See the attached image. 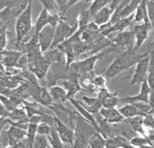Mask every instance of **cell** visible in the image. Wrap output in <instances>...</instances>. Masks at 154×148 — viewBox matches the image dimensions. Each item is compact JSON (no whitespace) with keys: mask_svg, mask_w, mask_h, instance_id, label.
<instances>
[{"mask_svg":"<svg viewBox=\"0 0 154 148\" xmlns=\"http://www.w3.org/2000/svg\"><path fill=\"white\" fill-rule=\"evenodd\" d=\"M149 53L150 52L140 54L138 53V51L135 50V48L119 53L113 62L106 68V70L104 73V76L106 77V79L116 77L124 71L137 65L142 58L149 55Z\"/></svg>","mask_w":154,"mask_h":148,"instance_id":"obj_1","label":"cell"},{"mask_svg":"<svg viewBox=\"0 0 154 148\" xmlns=\"http://www.w3.org/2000/svg\"><path fill=\"white\" fill-rule=\"evenodd\" d=\"M32 1H28L26 8L22 11L20 15L16 17L15 20V36L16 43L20 44L23 38L30 32L32 28Z\"/></svg>","mask_w":154,"mask_h":148,"instance_id":"obj_2","label":"cell"},{"mask_svg":"<svg viewBox=\"0 0 154 148\" xmlns=\"http://www.w3.org/2000/svg\"><path fill=\"white\" fill-rule=\"evenodd\" d=\"M106 53H107V52H103L97 53L95 55H91V56L85 58L84 60L80 61H74L69 68V70L73 74H75L79 77L93 73L97 61L103 57Z\"/></svg>","mask_w":154,"mask_h":148,"instance_id":"obj_3","label":"cell"},{"mask_svg":"<svg viewBox=\"0 0 154 148\" xmlns=\"http://www.w3.org/2000/svg\"><path fill=\"white\" fill-rule=\"evenodd\" d=\"M78 30H79V24H78L77 20L73 25H70L66 22L65 17L61 18L60 23L56 28L54 40H53V44L51 49L53 50L55 48H58L60 44L72 37L78 32Z\"/></svg>","mask_w":154,"mask_h":148,"instance_id":"obj_4","label":"cell"},{"mask_svg":"<svg viewBox=\"0 0 154 148\" xmlns=\"http://www.w3.org/2000/svg\"><path fill=\"white\" fill-rule=\"evenodd\" d=\"M112 48L114 50L119 51V53L135 48L136 40L133 30H126L119 32L116 37L111 40Z\"/></svg>","mask_w":154,"mask_h":148,"instance_id":"obj_5","label":"cell"},{"mask_svg":"<svg viewBox=\"0 0 154 148\" xmlns=\"http://www.w3.org/2000/svg\"><path fill=\"white\" fill-rule=\"evenodd\" d=\"M50 110H53V112L55 114V117L58 120H60L61 122L68 125L69 127L74 130L75 128V122H76V114L70 110L66 108L62 104L60 103H54L53 105L49 107Z\"/></svg>","mask_w":154,"mask_h":148,"instance_id":"obj_6","label":"cell"},{"mask_svg":"<svg viewBox=\"0 0 154 148\" xmlns=\"http://www.w3.org/2000/svg\"><path fill=\"white\" fill-rule=\"evenodd\" d=\"M149 67V55L144 56L136 65L135 72L131 80V85H141L148 79Z\"/></svg>","mask_w":154,"mask_h":148,"instance_id":"obj_7","label":"cell"},{"mask_svg":"<svg viewBox=\"0 0 154 148\" xmlns=\"http://www.w3.org/2000/svg\"><path fill=\"white\" fill-rule=\"evenodd\" d=\"M55 28H53L52 26L48 25L38 35L39 45L43 54L47 53L52 48L55 35Z\"/></svg>","mask_w":154,"mask_h":148,"instance_id":"obj_8","label":"cell"},{"mask_svg":"<svg viewBox=\"0 0 154 148\" xmlns=\"http://www.w3.org/2000/svg\"><path fill=\"white\" fill-rule=\"evenodd\" d=\"M120 1H111V3L103 8L93 19V22L99 28L107 24L110 22L114 11L116 9Z\"/></svg>","mask_w":154,"mask_h":148,"instance_id":"obj_9","label":"cell"},{"mask_svg":"<svg viewBox=\"0 0 154 148\" xmlns=\"http://www.w3.org/2000/svg\"><path fill=\"white\" fill-rule=\"evenodd\" d=\"M54 126L58 132L63 143L68 144L69 146H71L73 147L74 144V138H75L74 130L69 127L68 125H66L63 122H61V121L58 120L56 117L55 121H54Z\"/></svg>","mask_w":154,"mask_h":148,"instance_id":"obj_10","label":"cell"},{"mask_svg":"<svg viewBox=\"0 0 154 148\" xmlns=\"http://www.w3.org/2000/svg\"><path fill=\"white\" fill-rule=\"evenodd\" d=\"M152 26L151 23H143L141 24L135 26L133 29L134 35H135V40H136V45H135V50L139 51L141 48L143 44L146 41L149 37V32L152 30Z\"/></svg>","mask_w":154,"mask_h":148,"instance_id":"obj_11","label":"cell"},{"mask_svg":"<svg viewBox=\"0 0 154 148\" xmlns=\"http://www.w3.org/2000/svg\"><path fill=\"white\" fill-rule=\"evenodd\" d=\"M69 101L71 102V104L74 106V108L77 110L78 113H79V115L81 116L82 118H83L84 120L86 121L91 126H93L94 128L95 129L96 132H99V133H100V129H99V124L97 122V119H96L95 117L94 116V114L90 113V112L87 110V109H86L79 101L75 100L74 98H71V99H69Z\"/></svg>","mask_w":154,"mask_h":148,"instance_id":"obj_12","label":"cell"},{"mask_svg":"<svg viewBox=\"0 0 154 148\" xmlns=\"http://www.w3.org/2000/svg\"><path fill=\"white\" fill-rule=\"evenodd\" d=\"M24 53L20 51L5 49L1 52V65L5 68H15L18 60Z\"/></svg>","mask_w":154,"mask_h":148,"instance_id":"obj_13","label":"cell"},{"mask_svg":"<svg viewBox=\"0 0 154 148\" xmlns=\"http://www.w3.org/2000/svg\"><path fill=\"white\" fill-rule=\"evenodd\" d=\"M61 85L63 86V88L65 89L68 94L69 100L71 98H74V96L77 93L82 90H85L82 87L80 81H79V76L73 74L69 78L68 80H64L61 82Z\"/></svg>","mask_w":154,"mask_h":148,"instance_id":"obj_14","label":"cell"},{"mask_svg":"<svg viewBox=\"0 0 154 148\" xmlns=\"http://www.w3.org/2000/svg\"><path fill=\"white\" fill-rule=\"evenodd\" d=\"M149 99H150V88L148 80H145L140 85V90L138 94L122 98V100L128 103L143 102L147 104H149Z\"/></svg>","mask_w":154,"mask_h":148,"instance_id":"obj_15","label":"cell"},{"mask_svg":"<svg viewBox=\"0 0 154 148\" xmlns=\"http://www.w3.org/2000/svg\"><path fill=\"white\" fill-rule=\"evenodd\" d=\"M99 113L109 124H117L125 120L124 116L119 112V109L102 108Z\"/></svg>","mask_w":154,"mask_h":148,"instance_id":"obj_16","label":"cell"},{"mask_svg":"<svg viewBox=\"0 0 154 148\" xmlns=\"http://www.w3.org/2000/svg\"><path fill=\"white\" fill-rule=\"evenodd\" d=\"M6 134L8 139V146H15L23 138H27V131L14 125H10L6 131Z\"/></svg>","mask_w":154,"mask_h":148,"instance_id":"obj_17","label":"cell"},{"mask_svg":"<svg viewBox=\"0 0 154 148\" xmlns=\"http://www.w3.org/2000/svg\"><path fill=\"white\" fill-rule=\"evenodd\" d=\"M25 78L17 75L1 76V87L6 89H15L25 82Z\"/></svg>","mask_w":154,"mask_h":148,"instance_id":"obj_18","label":"cell"},{"mask_svg":"<svg viewBox=\"0 0 154 148\" xmlns=\"http://www.w3.org/2000/svg\"><path fill=\"white\" fill-rule=\"evenodd\" d=\"M82 100L87 105V107L86 108L92 114L99 113L100 110L103 108V104L104 101L103 99L98 95L96 98H89L86 96H83L82 98Z\"/></svg>","mask_w":154,"mask_h":148,"instance_id":"obj_19","label":"cell"},{"mask_svg":"<svg viewBox=\"0 0 154 148\" xmlns=\"http://www.w3.org/2000/svg\"><path fill=\"white\" fill-rule=\"evenodd\" d=\"M49 23H50V14L46 9L43 8L35 21L34 34L38 36L41 31L43 30L46 26L49 25Z\"/></svg>","mask_w":154,"mask_h":148,"instance_id":"obj_20","label":"cell"},{"mask_svg":"<svg viewBox=\"0 0 154 148\" xmlns=\"http://www.w3.org/2000/svg\"><path fill=\"white\" fill-rule=\"evenodd\" d=\"M49 93L54 103H64L69 100L67 92L64 88L58 86H53L49 88Z\"/></svg>","mask_w":154,"mask_h":148,"instance_id":"obj_21","label":"cell"},{"mask_svg":"<svg viewBox=\"0 0 154 148\" xmlns=\"http://www.w3.org/2000/svg\"><path fill=\"white\" fill-rule=\"evenodd\" d=\"M126 121L134 132L140 134L144 137H147V134L144 126V117L137 116L135 118H128Z\"/></svg>","mask_w":154,"mask_h":148,"instance_id":"obj_22","label":"cell"},{"mask_svg":"<svg viewBox=\"0 0 154 148\" xmlns=\"http://www.w3.org/2000/svg\"><path fill=\"white\" fill-rule=\"evenodd\" d=\"M150 23L147 11V1L142 0L134 14V23Z\"/></svg>","mask_w":154,"mask_h":148,"instance_id":"obj_23","label":"cell"},{"mask_svg":"<svg viewBox=\"0 0 154 148\" xmlns=\"http://www.w3.org/2000/svg\"><path fill=\"white\" fill-rule=\"evenodd\" d=\"M119 110L125 119L135 118L137 116H141V117L145 116V114L142 113L139 109L136 107L133 104H130V103L123 105L121 108L119 109Z\"/></svg>","mask_w":154,"mask_h":148,"instance_id":"obj_24","label":"cell"},{"mask_svg":"<svg viewBox=\"0 0 154 148\" xmlns=\"http://www.w3.org/2000/svg\"><path fill=\"white\" fill-rule=\"evenodd\" d=\"M106 139L99 132H94L88 138V146L91 148H105Z\"/></svg>","mask_w":154,"mask_h":148,"instance_id":"obj_25","label":"cell"},{"mask_svg":"<svg viewBox=\"0 0 154 148\" xmlns=\"http://www.w3.org/2000/svg\"><path fill=\"white\" fill-rule=\"evenodd\" d=\"M47 138L51 148H63V142L61 141V137L54 125L52 126L50 134L47 136Z\"/></svg>","mask_w":154,"mask_h":148,"instance_id":"obj_26","label":"cell"},{"mask_svg":"<svg viewBox=\"0 0 154 148\" xmlns=\"http://www.w3.org/2000/svg\"><path fill=\"white\" fill-rule=\"evenodd\" d=\"M111 3V0H94L92 1L91 7L89 8L90 13H91V18L94 19L98 13L103 8L106 7Z\"/></svg>","mask_w":154,"mask_h":148,"instance_id":"obj_27","label":"cell"},{"mask_svg":"<svg viewBox=\"0 0 154 148\" xmlns=\"http://www.w3.org/2000/svg\"><path fill=\"white\" fill-rule=\"evenodd\" d=\"M141 1L139 0H132L130 1L128 4L125 6V8L123 9L121 13V19H125V18H128L134 15V12H136L138 6L140 5Z\"/></svg>","mask_w":154,"mask_h":148,"instance_id":"obj_28","label":"cell"},{"mask_svg":"<svg viewBox=\"0 0 154 148\" xmlns=\"http://www.w3.org/2000/svg\"><path fill=\"white\" fill-rule=\"evenodd\" d=\"M79 2V0H57V3L59 8V15H61V17H65L67 11Z\"/></svg>","mask_w":154,"mask_h":148,"instance_id":"obj_29","label":"cell"},{"mask_svg":"<svg viewBox=\"0 0 154 148\" xmlns=\"http://www.w3.org/2000/svg\"><path fill=\"white\" fill-rule=\"evenodd\" d=\"M91 19H92V18H91L89 8L88 9H85V8L82 9L80 14H79V17L77 18V22H78V24H79V29L85 28V27L88 25L89 23H91L90 22Z\"/></svg>","mask_w":154,"mask_h":148,"instance_id":"obj_30","label":"cell"},{"mask_svg":"<svg viewBox=\"0 0 154 148\" xmlns=\"http://www.w3.org/2000/svg\"><path fill=\"white\" fill-rule=\"evenodd\" d=\"M119 98L117 96V93H111L107 98L104 100L103 104V108L106 109H111V108H116V105H118Z\"/></svg>","mask_w":154,"mask_h":148,"instance_id":"obj_31","label":"cell"},{"mask_svg":"<svg viewBox=\"0 0 154 148\" xmlns=\"http://www.w3.org/2000/svg\"><path fill=\"white\" fill-rule=\"evenodd\" d=\"M41 3L43 5V8L48 11V13L51 15L54 14H59V8L57 1L53 0H47V1H41Z\"/></svg>","mask_w":154,"mask_h":148,"instance_id":"obj_32","label":"cell"},{"mask_svg":"<svg viewBox=\"0 0 154 148\" xmlns=\"http://www.w3.org/2000/svg\"><path fill=\"white\" fill-rule=\"evenodd\" d=\"M130 143L131 145L135 146L137 147H142L144 146L152 145L151 142L149 139L148 137H144V136H137V137H133L132 138L130 139Z\"/></svg>","mask_w":154,"mask_h":148,"instance_id":"obj_33","label":"cell"},{"mask_svg":"<svg viewBox=\"0 0 154 148\" xmlns=\"http://www.w3.org/2000/svg\"><path fill=\"white\" fill-rule=\"evenodd\" d=\"M8 24H1L0 31V50L3 52L6 49L8 44Z\"/></svg>","mask_w":154,"mask_h":148,"instance_id":"obj_34","label":"cell"},{"mask_svg":"<svg viewBox=\"0 0 154 148\" xmlns=\"http://www.w3.org/2000/svg\"><path fill=\"white\" fill-rule=\"evenodd\" d=\"M49 144L47 136L39 135L37 134L33 143L32 148H48Z\"/></svg>","mask_w":154,"mask_h":148,"instance_id":"obj_35","label":"cell"},{"mask_svg":"<svg viewBox=\"0 0 154 148\" xmlns=\"http://www.w3.org/2000/svg\"><path fill=\"white\" fill-rule=\"evenodd\" d=\"M52 126L46 122H41L38 124L37 127V134L39 135L43 136H48L51 133V130H52Z\"/></svg>","mask_w":154,"mask_h":148,"instance_id":"obj_36","label":"cell"},{"mask_svg":"<svg viewBox=\"0 0 154 148\" xmlns=\"http://www.w3.org/2000/svg\"><path fill=\"white\" fill-rule=\"evenodd\" d=\"M93 82L94 86L98 89L106 88V78L104 75L94 76L93 79Z\"/></svg>","mask_w":154,"mask_h":148,"instance_id":"obj_37","label":"cell"},{"mask_svg":"<svg viewBox=\"0 0 154 148\" xmlns=\"http://www.w3.org/2000/svg\"><path fill=\"white\" fill-rule=\"evenodd\" d=\"M147 11L148 16L152 28H154V0L147 1Z\"/></svg>","mask_w":154,"mask_h":148,"instance_id":"obj_38","label":"cell"},{"mask_svg":"<svg viewBox=\"0 0 154 148\" xmlns=\"http://www.w3.org/2000/svg\"><path fill=\"white\" fill-rule=\"evenodd\" d=\"M144 126L149 131L154 130V116L152 113L147 114L144 117Z\"/></svg>","mask_w":154,"mask_h":148,"instance_id":"obj_39","label":"cell"},{"mask_svg":"<svg viewBox=\"0 0 154 148\" xmlns=\"http://www.w3.org/2000/svg\"><path fill=\"white\" fill-rule=\"evenodd\" d=\"M119 143L117 142L116 136L111 137V138H106V145H105V148H119Z\"/></svg>","mask_w":154,"mask_h":148,"instance_id":"obj_40","label":"cell"},{"mask_svg":"<svg viewBox=\"0 0 154 148\" xmlns=\"http://www.w3.org/2000/svg\"><path fill=\"white\" fill-rule=\"evenodd\" d=\"M149 74L154 77V51H150L149 53Z\"/></svg>","mask_w":154,"mask_h":148,"instance_id":"obj_41","label":"cell"},{"mask_svg":"<svg viewBox=\"0 0 154 148\" xmlns=\"http://www.w3.org/2000/svg\"><path fill=\"white\" fill-rule=\"evenodd\" d=\"M147 137L149 138V139L151 142L152 145L154 146V130L149 131V132L147 134Z\"/></svg>","mask_w":154,"mask_h":148,"instance_id":"obj_42","label":"cell"},{"mask_svg":"<svg viewBox=\"0 0 154 148\" xmlns=\"http://www.w3.org/2000/svg\"><path fill=\"white\" fill-rule=\"evenodd\" d=\"M121 147L122 148H139V147H137V146H135L131 145L130 143H127V144H124V145L122 146Z\"/></svg>","mask_w":154,"mask_h":148,"instance_id":"obj_43","label":"cell"},{"mask_svg":"<svg viewBox=\"0 0 154 148\" xmlns=\"http://www.w3.org/2000/svg\"><path fill=\"white\" fill-rule=\"evenodd\" d=\"M150 105H151V107H152L151 113H152V115L154 116V103H151Z\"/></svg>","mask_w":154,"mask_h":148,"instance_id":"obj_44","label":"cell"},{"mask_svg":"<svg viewBox=\"0 0 154 148\" xmlns=\"http://www.w3.org/2000/svg\"><path fill=\"white\" fill-rule=\"evenodd\" d=\"M152 45L154 47V28H153V33H152Z\"/></svg>","mask_w":154,"mask_h":148,"instance_id":"obj_45","label":"cell"},{"mask_svg":"<svg viewBox=\"0 0 154 148\" xmlns=\"http://www.w3.org/2000/svg\"><path fill=\"white\" fill-rule=\"evenodd\" d=\"M140 148H154V146L148 145V146H142V147Z\"/></svg>","mask_w":154,"mask_h":148,"instance_id":"obj_46","label":"cell"},{"mask_svg":"<svg viewBox=\"0 0 154 148\" xmlns=\"http://www.w3.org/2000/svg\"><path fill=\"white\" fill-rule=\"evenodd\" d=\"M87 148H91V147H90V146H87Z\"/></svg>","mask_w":154,"mask_h":148,"instance_id":"obj_47","label":"cell"},{"mask_svg":"<svg viewBox=\"0 0 154 148\" xmlns=\"http://www.w3.org/2000/svg\"><path fill=\"white\" fill-rule=\"evenodd\" d=\"M48 148H51V147H50V146H49V147H48Z\"/></svg>","mask_w":154,"mask_h":148,"instance_id":"obj_48","label":"cell"},{"mask_svg":"<svg viewBox=\"0 0 154 148\" xmlns=\"http://www.w3.org/2000/svg\"><path fill=\"white\" fill-rule=\"evenodd\" d=\"M119 148H122V147H119Z\"/></svg>","mask_w":154,"mask_h":148,"instance_id":"obj_49","label":"cell"}]
</instances>
